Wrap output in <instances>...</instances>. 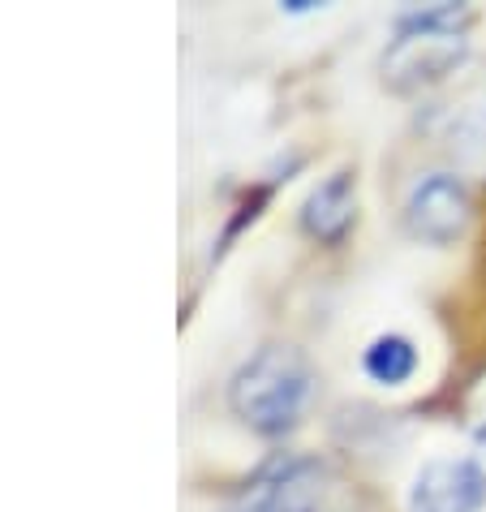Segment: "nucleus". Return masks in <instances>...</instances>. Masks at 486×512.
Here are the masks:
<instances>
[{
  "mask_svg": "<svg viewBox=\"0 0 486 512\" xmlns=\"http://www.w3.org/2000/svg\"><path fill=\"white\" fill-rule=\"evenodd\" d=\"M452 155L461 164H474V168H486V108H474V112H461L452 121Z\"/></svg>",
  "mask_w": 486,
  "mask_h": 512,
  "instance_id": "6e6552de",
  "label": "nucleus"
},
{
  "mask_svg": "<svg viewBox=\"0 0 486 512\" xmlns=\"http://www.w3.org/2000/svg\"><path fill=\"white\" fill-rule=\"evenodd\" d=\"M486 504V474L469 457H435L409 482L405 512H478Z\"/></svg>",
  "mask_w": 486,
  "mask_h": 512,
  "instance_id": "39448f33",
  "label": "nucleus"
},
{
  "mask_svg": "<svg viewBox=\"0 0 486 512\" xmlns=\"http://www.w3.org/2000/svg\"><path fill=\"white\" fill-rule=\"evenodd\" d=\"M469 439H474V452H469V461H474L482 474H486V379H478L474 396H469Z\"/></svg>",
  "mask_w": 486,
  "mask_h": 512,
  "instance_id": "1a4fd4ad",
  "label": "nucleus"
},
{
  "mask_svg": "<svg viewBox=\"0 0 486 512\" xmlns=\"http://www.w3.org/2000/svg\"><path fill=\"white\" fill-rule=\"evenodd\" d=\"M228 512H241V508H228Z\"/></svg>",
  "mask_w": 486,
  "mask_h": 512,
  "instance_id": "9d476101",
  "label": "nucleus"
},
{
  "mask_svg": "<svg viewBox=\"0 0 486 512\" xmlns=\"http://www.w3.org/2000/svg\"><path fill=\"white\" fill-rule=\"evenodd\" d=\"M474 220V198L456 173H426L405 194V229L426 246H452Z\"/></svg>",
  "mask_w": 486,
  "mask_h": 512,
  "instance_id": "20e7f679",
  "label": "nucleus"
},
{
  "mask_svg": "<svg viewBox=\"0 0 486 512\" xmlns=\"http://www.w3.org/2000/svg\"><path fill=\"white\" fill-rule=\"evenodd\" d=\"M314 396V366L293 345H263L228 379V409L254 435L280 439L297 431Z\"/></svg>",
  "mask_w": 486,
  "mask_h": 512,
  "instance_id": "f257e3e1",
  "label": "nucleus"
},
{
  "mask_svg": "<svg viewBox=\"0 0 486 512\" xmlns=\"http://www.w3.org/2000/svg\"><path fill=\"white\" fill-rule=\"evenodd\" d=\"M362 371L370 383H379V388H400V383H409L418 375V345L400 332H383L366 345Z\"/></svg>",
  "mask_w": 486,
  "mask_h": 512,
  "instance_id": "0eeeda50",
  "label": "nucleus"
},
{
  "mask_svg": "<svg viewBox=\"0 0 486 512\" xmlns=\"http://www.w3.org/2000/svg\"><path fill=\"white\" fill-rule=\"evenodd\" d=\"M327 465L306 452H276L241 487V512H323Z\"/></svg>",
  "mask_w": 486,
  "mask_h": 512,
  "instance_id": "7ed1b4c3",
  "label": "nucleus"
},
{
  "mask_svg": "<svg viewBox=\"0 0 486 512\" xmlns=\"http://www.w3.org/2000/svg\"><path fill=\"white\" fill-rule=\"evenodd\" d=\"M353 224H357V186L349 173H332L310 190L302 207V229L314 241H323V246H336V241H345Z\"/></svg>",
  "mask_w": 486,
  "mask_h": 512,
  "instance_id": "423d86ee",
  "label": "nucleus"
},
{
  "mask_svg": "<svg viewBox=\"0 0 486 512\" xmlns=\"http://www.w3.org/2000/svg\"><path fill=\"white\" fill-rule=\"evenodd\" d=\"M469 56V9L461 5H431L400 18L396 35L383 48V82L392 91H422L435 87L461 69Z\"/></svg>",
  "mask_w": 486,
  "mask_h": 512,
  "instance_id": "f03ea898",
  "label": "nucleus"
}]
</instances>
